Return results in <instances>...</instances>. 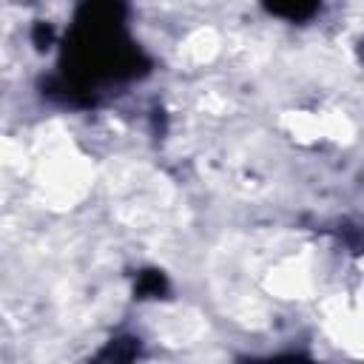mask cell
Instances as JSON below:
<instances>
[{
    "label": "cell",
    "mask_w": 364,
    "mask_h": 364,
    "mask_svg": "<svg viewBox=\"0 0 364 364\" xmlns=\"http://www.w3.org/2000/svg\"><path fill=\"white\" fill-rule=\"evenodd\" d=\"M148 71L145 54L125 34L122 0H82L65 43L60 91L65 102H91L88 85Z\"/></svg>",
    "instance_id": "1"
},
{
    "label": "cell",
    "mask_w": 364,
    "mask_h": 364,
    "mask_svg": "<svg viewBox=\"0 0 364 364\" xmlns=\"http://www.w3.org/2000/svg\"><path fill=\"white\" fill-rule=\"evenodd\" d=\"M262 3L267 11H273L284 20H293V23H301L318 11V0H262Z\"/></svg>",
    "instance_id": "2"
},
{
    "label": "cell",
    "mask_w": 364,
    "mask_h": 364,
    "mask_svg": "<svg viewBox=\"0 0 364 364\" xmlns=\"http://www.w3.org/2000/svg\"><path fill=\"white\" fill-rule=\"evenodd\" d=\"M168 290V279L159 273V270H145V273H139V279H136V296L139 299H156V296H162Z\"/></svg>",
    "instance_id": "3"
},
{
    "label": "cell",
    "mask_w": 364,
    "mask_h": 364,
    "mask_svg": "<svg viewBox=\"0 0 364 364\" xmlns=\"http://www.w3.org/2000/svg\"><path fill=\"white\" fill-rule=\"evenodd\" d=\"M34 43H37V48H46V46L51 43V28H48L46 23H37V28H34Z\"/></svg>",
    "instance_id": "4"
},
{
    "label": "cell",
    "mask_w": 364,
    "mask_h": 364,
    "mask_svg": "<svg viewBox=\"0 0 364 364\" xmlns=\"http://www.w3.org/2000/svg\"><path fill=\"white\" fill-rule=\"evenodd\" d=\"M361 54H364V48H361Z\"/></svg>",
    "instance_id": "5"
}]
</instances>
